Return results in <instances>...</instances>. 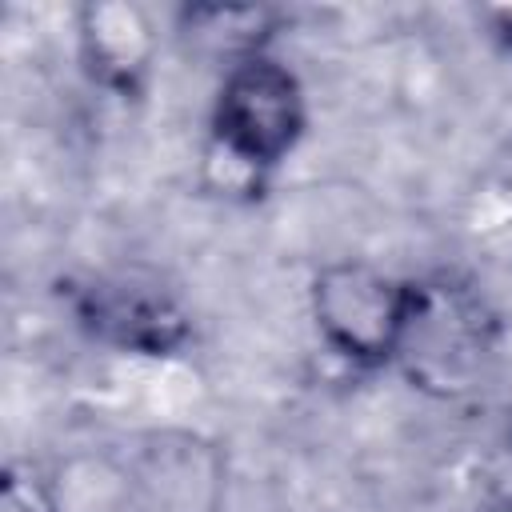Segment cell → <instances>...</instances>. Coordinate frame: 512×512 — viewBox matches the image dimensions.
I'll use <instances>...</instances> for the list:
<instances>
[{
    "label": "cell",
    "mask_w": 512,
    "mask_h": 512,
    "mask_svg": "<svg viewBox=\"0 0 512 512\" xmlns=\"http://www.w3.org/2000/svg\"><path fill=\"white\" fill-rule=\"evenodd\" d=\"M304 124V88L284 64L252 56L224 72L212 108V148L220 156L260 176L300 144Z\"/></svg>",
    "instance_id": "obj_1"
},
{
    "label": "cell",
    "mask_w": 512,
    "mask_h": 512,
    "mask_svg": "<svg viewBox=\"0 0 512 512\" xmlns=\"http://www.w3.org/2000/svg\"><path fill=\"white\" fill-rule=\"evenodd\" d=\"M412 308V284L372 264H328L312 280V320L332 352L352 364H392Z\"/></svg>",
    "instance_id": "obj_2"
},
{
    "label": "cell",
    "mask_w": 512,
    "mask_h": 512,
    "mask_svg": "<svg viewBox=\"0 0 512 512\" xmlns=\"http://www.w3.org/2000/svg\"><path fill=\"white\" fill-rule=\"evenodd\" d=\"M0 512H56V504H52V484L36 480L32 472L8 468L4 492H0Z\"/></svg>",
    "instance_id": "obj_7"
},
{
    "label": "cell",
    "mask_w": 512,
    "mask_h": 512,
    "mask_svg": "<svg viewBox=\"0 0 512 512\" xmlns=\"http://www.w3.org/2000/svg\"><path fill=\"white\" fill-rule=\"evenodd\" d=\"M76 316L96 340L140 356H172L192 332L180 300L136 272L96 276L76 288Z\"/></svg>",
    "instance_id": "obj_4"
},
{
    "label": "cell",
    "mask_w": 512,
    "mask_h": 512,
    "mask_svg": "<svg viewBox=\"0 0 512 512\" xmlns=\"http://www.w3.org/2000/svg\"><path fill=\"white\" fill-rule=\"evenodd\" d=\"M152 52L156 32L144 8L120 0L80 8V56L100 88L116 96H136L148 80Z\"/></svg>",
    "instance_id": "obj_5"
},
{
    "label": "cell",
    "mask_w": 512,
    "mask_h": 512,
    "mask_svg": "<svg viewBox=\"0 0 512 512\" xmlns=\"http://www.w3.org/2000/svg\"><path fill=\"white\" fill-rule=\"evenodd\" d=\"M488 352V320L468 288L448 280L412 284V308L400 336L396 364L416 388L436 396L468 392Z\"/></svg>",
    "instance_id": "obj_3"
},
{
    "label": "cell",
    "mask_w": 512,
    "mask_h": 512,
    "mask_svg": "<svg viewBox=\"0 0 512 512\" xmlns=\"http://www.w3.org/2000/svg\"><path fill=\"white\" fill-rule=\"evenodd\" d=\"M180 32L196 48L224 56L232 68L240 60L264 56L260 48L272 32V12H264V8H188L180 16Z\"/></svg>",
    "instance_id": "obj_6"
}]
</instances>
